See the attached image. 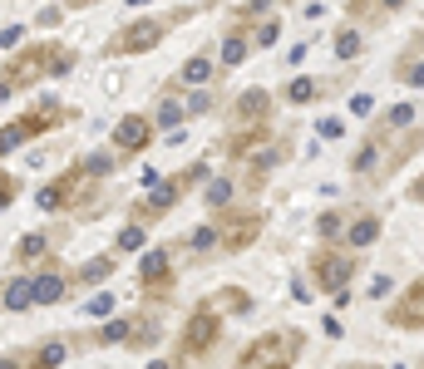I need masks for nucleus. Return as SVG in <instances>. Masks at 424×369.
<instances>
[{"label":"nucleus","instance_id":"1","mask_svg":"<svg viewBox=\"0 0 424 369\" xmlns=\"http://www.w3.org/2000/svg\"><path fill=\"white\" fill-rule=\"evenodd\" d=\"M301 355V330H267L262 340L247 345L237 369H291Z\"/></svg>","mask_w":424,"mask_h":369},{"label":"nucleus","instance_id":"2","mask_svg":"<svg viewBox=\"0 0 424 369\" xmlns=\"http://www.w3.org/2000/svg\"><path fill=\"white\" fill-rule=\"evenodd\" d=\"M60 123V108L55 103H40V108H30L25 118H15V123H5L0 128V158L10 153V148H20V143H30L40 128H55Z\"/></svg>","mask_w":424,"mask_h":369},{"label":"nucleus","instance_id":"3","mask_svg":"<svg viewBox=\"0 0 424 369\" xmlns=\"http://www.w3.org/2000/svg\"><path fill=\"white\" fill-rule=\"evenodd\" d=\"M217 335H222L217 310L198 305V310H193V320H188V330H183V355H203V350H212V345H217Z\"/></svg>","mask_w":424,"mask_h":369},{"label":"nucleus","instance_id":"4","mask_svg":"<svg viewBox=\"0 0 424 369\" xmlns=\"http://www.w3.org/2000/svg\"><path fill=\"white\" fill-rule=\"evenodd\" d=\"M163 30H168L163 20H133V25H128L108 50H113V55H148V50L163 40Z\"/></svg>","mask_w":424,"mask_h":369},{"label":"nucleus","instance_id":"5","mask_svg":"<svg viewBox=\"0 0 424 369\" xmlns=\"http://www.w3.org/2000/svg\"><path fill=\"white\" fill-rule=\"evenodd\" d=\"M84 192H89V178L74 168V173H65L60 183L40 187V197H35V202H40L45 212H60V207H69V202H84Z\"/></svg>","mask_w":424,"mask_h":369},{"label":"nucleus","instance_id":"6","mask_svg":"<svg viewBox=\"0 0 424 369\" xmlns=\"http://www.w3.org/2000/svg\"><path fill=\"white\" fill-rule=\"evenodd\" d=\"M350 271H355V261L350 256H335V251H325V256H316L311 261V276L320 280V290H345V280H350Z\"/></svg>","mask_w":424,"mask_h":369},{"label":"nucleus","instance_id":"7","mask_svg":"<svg viewBox=\"0 0 424 369\" xmlns=\"http://www.w3.org/2000/svg\"><path fill=\"white\" fill-rule=\"evenodd\" d=\"M113 143H118L123 153H143V148L153 143V123H148L143 113H128V118H118V128H113Z\"/></svg>","mask_w":424,"mask_h":369},{"label":"nucleus","instance_id":"8","mask_svg":"<svg viewBox=\"0 0 424 369\" xmlns=\"http://www.w3.org/2000/svg\"><path fill=\"white\" fill-rule=\"evenodd\" d=\"M262 232L257 212H227V232H222V251H247V242Z\"/></svg>","mask_w":424,"mask_h":369},{"label":"nucleus","instance_id":"9","mask_svg":"<svg viewBox=\"0 0 424 369\" xmlns=\"http://www.w3.org/2000/svg\"><path fill=\"white\" fill-rule=\"evenodd\" d=\"M390 320L405 325V330H420V325H424V285H410V295L390 310Z\"/></svg>","mask_w":424,"mask_h":369},{"label":"nucleus","instance_id":"10","mask_svg":"<svg viewBox=\"0 0 424 369\" xmlns=\"http://www.w3.org/2000/svg\"><path fill=\"white\" fill-rule=\"evenodd\" d=\"M60 360H65V345H60V340H50V345H35L30 355H20L15 369H55Z\"/></svg>","mask_w":424,"mask_h":369},{"label":"nucleus","instance_id":"11","mask_svg":"<svg viewBox=\"0 0 424 369\" xmlns=\"http://www.w3.org/2000/svg\"><path fill=\"white\" fill-rule=\"evenodd\" d=\"M178 192H183L178 183H153V197L143 202V217H158V212H168V207L178 202Z\"/></svg>","mask_w":424,"mask_h":369},{"label":"nucleus","instance_id":"12","mask_svg":"<svg viewBox=\"0 0 424 369\" xmlns=\"http://www.w3.org/2000/svg\"><path fill=\"white\" fill-rule=\"evenodd\" d=\"M60 295H65V280L60 276H40L35 285H30V300H40V305H55Z\"/></svg>","mask_w":424,"mask_h":369},{"label":"nucleus","instance_id":"13","mask_svg":"<svg viewBox=\"0 0 424 369\" xmlns=\"http://www.w3.org/2000/svg\"><path fill=\"white\" fill-rule=\"evenodd\" d=\"M380 237V217H360L355 227H350V246H370Z\"/></svg>","mask_w":424,"mask_h":369},{"label":"nucleus","instance_id":"14","mask_svg":"<svg viewBox=\"0 0 424 369\" xmlns=\"http://www.w3.org/2000/svg\"><path fill=\"white\" fill-rule=\"evenodd\" d=\"M237 113H242V118H262V113H267V93L247 89L242 98H237Z\"/></svg>","mask_w":424,"mask_h":369},{"label":"nucleus","instance_id":"15","mask_svg":"<svg viewBox=\"0 0 424 369\" xmlns=\"http://www.w3.org/2000/svg\"><path fill=\"white\" fill-rule=\"evenodd\" d=\"M183 79H188V84H208V79H212V64H208V55H193V59L183 64Z\"/></svg>","mask_w":424,"mask_h":369},{"label":"nucleus","instance_id":"16","mask_svg":"<svg viewBox=\"0 0 424 369\" xmlns=\"http://www.w3.org/2000/svg\"><path fill=\"white\" fill-rule=\"evenodd\" d=\"M5 305H10V310L35 305V300H30V285H25V280H10V285H5Z\"/></svg>","mask_w":424,"mask_h":369},{"label":"nucleus","instance_id":"17","mask_svg":"<svg viewBox=\"0 0 424 369\" xmlns=\"http://www.w3.org/2000/svg\"><path fill=\"white\" fill-rule=\"evenodd\" d=\"M108 168H113V158H108V153H89V158H84V168H79V173H84V178H104Z\"/></svg>","mask_w":424,"mask_h":369},{"label":"nucleus","instance_id":"18","mask_svg":"<svg viewBox=\"0 0 424 369\" xmlns=\"http://www.w3.org/2000/svg\"><path fill=\"white\" fill-rule=\"evenodd\" d=\"M286 98H291V103H311V98H316V79H296V84H286Z\"/></svg>","mask_w":424,"mask_h":369},{"label":"nucleus","instance_id":"19","mask_svg":"<svg viewBox=\"0 0 424 369\" xmlns=\"http://www.w3.org/2000/svg\"><path fill=\"white\" fill-rule=\"evenodd\" d=\"M335 55H340V59H355V55H360V35H355V30H340V40H335Z\"/></svg>","mask_w":424,"mask_h":369},{"label":"nucleus","instance_id":"20","mask_svg":"<svg viewBox=\"0 0 424 369\" xmlns=\"http://www.w3.org/2000/svg\"><path fill=\"white\" fill-rule=\"evenodd\" d=\"M222 59H227V64H242V59H247V45H242V35H227V45H222Z\"/></svg>","mask_w":424,"mask_h":369},{"label":"nucleus","instance_id":"21","mask_svg":"<svg viewBox=\"0 0 424 369\" xmlns=\"http://www.w3.org/2000/svg\"><path fill=\"white\" fill-rule=\"evenodd\" d=\"M227 197H232V178H217L208 187V207H227Z\"/></svg>","mask_w":424,"mask_h":369},{"label":"nucleus","instance_id":"22","mask_svg":"<svg viewBox=\"0 0 424 369\" xmlns=\"http://www.w3.org/2000/svg\"><path fill=\"white\" fill-rule=\"evenodd\" d=\"M128 330H133L128 320H108V325H104V345H123V340H128Z\"/></svg>","mask_w":424,"mask_h":369},{"label":"nucleus","instance_id":"23","mask_svg":"<svg viewBox=\"0 0 424 369\" xmlns=\"http://www.w3.org/2000/svg\"><path fill=\"white\" fill-rule=\"evenodd\" d=\"M178 118H183V103H173V98H163V103H158V123H163V128H173Z\"/></svg>","mask_w":424,"mask_h":369},{"label":"nucleus","instance_id":"24","mask_svg":"<svg viewBox=\"0 0 424 369\" xmlns=\"http://www.w3.org/2000/svg\"><path fill=\"white\" fill-rule=\"evenodd\" d=\"M40 251H45V237H40V232H30V237L20 242V256H25V261H35Z\"/></svg>","mask_w":424,"mask_h":369},{"label":"nucleus","instance_id":"25","mask_svg":"<svg viewBox=\"0 0 424 369\" xmlns=\"http://www.w3.org/2000/svg\"><path fill=\"white\" fill-rule=\"evenodd\" d=\"M15 192H20V178L0 173V207H10V202H15Z\"/></svg>","mask_w":424,"mask_h":369},{"label":"nucleus","instance_id":"26","mask_svg":"<svg viewBox=\"0 0 424 369\" xmlns=\"http://www.w3.org/2000/svg\"><path fill=\"white\" fill-rule=\"evenodd\" d=\"M212 246H217V232L212 227H198L193 232V251H212Z\"/></svg>","mask_w":424,"mask_h":369},{"label":"nucleus","instance_id":"27","mask_svg":"<svg viewBox=\"0 0 424 369\" xmlns=\"http://www.w3.org/2000/svg\"><path fill=\"white\" fill-rule=\"evenodd\" d=\"M118 246H123V251L143 246V227H123V232H118Z\"/></svg>","mask_w":424,"mask_h":369},{"label":"nucleus","instance_id":"28","mask_svg":"<svg viewBox=\"0 0 424 369\" xmlns=\"http://www.w3.org/2000/svg\"><path fill=\"white\" fill-rule=\"evenodd\" d=\"M108 271H113V261H108V256H104V261H89V266H84L79 276H84V280H104Z\"/></svg>","mask_w":424,"mask_h":369},{"label":"nucleus","instance_id":"29","mask_svg":"<svg viewBox=\"0 0 424 369\" xmlns=\"http://www.w3.org/2000/svg\"><path fill=\"white\" fill-rule=\"evenodd\" d=\"M390 123H395V128H405V123H415V108H410V103H400V108H390Z\"/></svg>","mask_w":424,"mask_h":369},{"label":"nucleus","instance_id":"30","mask_svg":"<svg viewBox=\"0 0 424 369\" xmlns=\"http://www.w3.org/2000/svg\"><path fill=\"white\" fill-rule=\"evenodd\" d=\"M108 310H113V295H94V300H89V315H108Z\"/></svg>","mask_w":424,"mask_h":369},{"label":"nucleus","instance_id":"31","mask_svg":"<svg viewBox=\"0 0 424 369\" xmlns=\"http://www.w3.org/2000/svg\"><path fill=\"white\" fill-rule=\"evenodd\" d=\"M340 232V217L335 212H320V237H335Z\"/></svg>","mask_w":424,"mask_h":369},{"label":"nucleus","instance_id":"32","mask_svg":"<svg viewBox=\"0 0 424 369\" xmlns=\"http://www.w3.org/2000/svg\"><path fill=\"white\" fill-rule=\"evenodd\" d=\"M370 108H375L370 93H355V98H350V113H370Z\"/></svg>","mask_w":424,"mask_h":369},{"label":"nucleus","instance_id":"33","mask_svg":"<svg viewBox=\"0 0 424 369\" xmlns=\"http://www.w3.org/2000/svg\"><path fill=\"white\" fill-rule=\"evenodd\" d=\"M15 45H20V30H15V25H10V30H0V50H15Z\"/></svg>","mask_w":424,"mask_h":369},{"label":"nucleus","instance_id":"34","mask_svg":"<svg viewBox=\"0 0 424 369\" xmlns=\"http://www.w3.org/2000/svg\"><path fill=\"white\" fill-rule=\"evenodd\" d=\"M320 133H325V138H340L345 128H340V118H320Z\"/></svg>","mask_w":424,"mask_h":369},{"label":"nucleus","instance_id":"35","mask_svg":"<svg viewBox=\"0 0 424 369\" xmlns=\"http://www.w3.org/2000/svg\"><path fill=\"white\" fill-rule=\"evenodd\" d=\"M208 103H212L208 93H193V98H188V113H203V108H208Z\"/></svg>","mask_w":424,"mask_h":369},{"label":"nucleus","instance_id":"36","mask_svg":"<svg viewBox=\"0 0 424 369\" xmlns=\"http://www.w3.org/2000/svg\"><path fill=\"white\" fill-rule=\"evenodd\" d=\"M380 5H385V10H400V5H405V0H380Z\"/></svg>","mask_w":424,"mask_h":369},{"label":"nucleus","instance_id":"37","mask_svg":"<svg viewBox=\"0 0 424 369\" xmlns=\"http://www.w3.org/2000/svg\"><path fill=\"white\" fill-rule=\"evenodd\" d=\"M148 369H168V365H163V360H153V365H148Z\"/></svg>","mask_w":424,"mask_h":369},{"label":"nucleus","instance_id":"38","mask_svg":"<svg viewBox=\"0 0 424 369\" xmlns=\"http://www.w3.org/2000/svg\"><path fill=\"white\" fill-rule=\"evenodd\" d=\"M345 369H375V365H345Z\"/></svg>","mask_w":424,"mask_h":369},{"label":"nucleus","instance_id":"39","mask_svg":"<svg viewBox=\"0 0 424 369\" xmlns=\"http://www.w3.org/2000/svg\"><path fill=\"white\" fill-rule=\"evenodd\" d=\"M133 5H148V0H133Z\"/></svg>","mask_w":424,"mask_h":369}]
</instances>
